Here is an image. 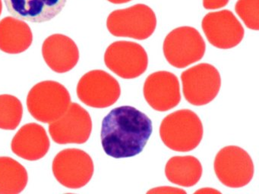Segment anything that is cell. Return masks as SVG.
<instances>
[{
    "label": "cell",
    "instance_id": "3",
    "mask_svg": "<svg viewBox=\"0 0 259 194\" xmlns=\"http://www.w3.org/2000/svg\"><path fill=\"white\" fill-rule=\"evenodd\" d=\"M70 104L69 90L54 80H45L34 85L27 97L28 112L34 119L45 124L60 118Z\"/></svg>",
    "mask_w": 259,
    "mask_h": 194
},
{
    "label": "cell",
    "instance_id": "14",
    "mask_svg": "<svg viewBox=\"0 0 259 194\" xmlns=\"http://www.w3.org/2000/svg\"><path fill=\"white\" fill-rule=\"evenodd\" d=\"M42 55L48 67L59 74L70 71L79 60V50L75 41L60 33L51 35L45 39Z\"/></svg>",
    "mask_w": 259,
    "mask_h": 194
},
{
    "label": "cell",
    "instance_id": "1",
    "mask_svg": "<svg viewBox=\"0 0 259 194\" xmlns=\"http://www.w3.org/2000/svg\"><path fill=\"white\" fill-rule=\"evenodd\" d=\"M152 131L148 115L133 106H120L103 119L101 144L106 154L115 159L133 157L142 153Z\"/></svg>",
    "mask_w": 259,
    "mask_h": 194
},
{
    "label": "cell",
    "instance_id": "5",
    "mask_svg": "<svg viewBox=\"0 0 259 194\" xmlns=\"http://www.w3.org/2000/svg\"><path fill=\"white\" fill-rule=\"evenodd\" d=\"M163 50L169 65L177 68H184L204 57L206 44L198 30L189 26H183L166 35Z\"/></svg>",
    "mask_w": 259,
    "mask_h": 194
},
{
    "label": "cell",
    "instance_id": "17",
    "mask_svg": "<svg viewBox=\"0 0 259 194\" xmlns=\"http://www.w3.org/2000/svg\"><path fill=\"white\" fill-rule=\"evenodd\" d=\"M33 42L31 27L22 20L6 17L0 21V50L7 54H20Z\"/></svg>",
    "mask_w": 259,
    "mask_h": 194
},
{
    "label": "cell",
    "instance_id": "22",
    "mask_svg": "<svg viewBox=\"0 0 259 194\" xmlns=\"http://www.w3.org/2000/svg\"><path fill=\"white\" fill-rule=\"evenodd\" d=\"M203 7L207 10H214L224 7L230 0H202Z\"/></svg>",
    "mask_w": 259,
    "mask_h": 194
},
{
    "label": "cell",
    "instance_id": "6",
    "mask_svg": "<svg viewBox=\"0 0 259 194\" xmlns=\"http://www.w3.org/2000/svg\"><path fill=\"white\" fill-rule=\"evenodd\" d=\"M52 170L60 184L69 189H80L92 178L95 166L86 152L71 148L62 150L55 156Z\"/></svg>",
    "mask_w": 259,
    "mask_h": 194
},
{
    "label": "cell",
    "instance_id": "24",
    "mask_svg": "<svg viewBox=\"0 0 259 194\" xmlns=\"http://www.w3.org/2000/svg\"><path fill=\"white\" fill-rule=\"evenodd\" d=\"M214 193V192H218L220 193L219 191L216 190V189H212V188H204V189H200V190L196 191L195 193Z\"/></svg>",
    "mask_w": 259,
    "mask_h": 194
},
{
    "label": "cell",
    "instance_id": "10",
    "mask_svg": "<svg viewBox=\"0 0 259 194\" xmlns=\"http://www.w3.org/2000/svg\"><path fill=\"white\" fill-rule=\"evenodd\" d=\"M77 95L86 106L104 109L113 106L121 95L118 80L103 70H93L82 76L77 85Z\"/></svg>",
    "mask_w": 259,
    "mask_h": 194
},
{
    "label": "cell",
    "instance_id": "20",
    "mask_svg": "<svg viewBox=\"0 0 259 194\" xmlns=\"http://www.w3.org/2000/svg\"><path fill=\"white\" fill-rule=\"evenodd\" d=\"M23 106L17 97L0 95V129L16 130L22 121Z\"/></svg>",
    "mask_w": 259,
    "mask_h": 194
},
{
    "label": "cell",
    "instance_id": "16",
    "mask_svg": "<svg viewBox=\"0 0 259 194\" xmlns=\"http://www.w3.org/2000/svg\"><path fill=\"white\" fill-rule=\"evenodd\" d=\"M15 18L33 23L51 21L63 10L67 0H4Z\"/></svg>",
    "mask_w": 259,
    "mask_h": 194
},
{
    "label": "cell",
    "instance_id": "9",
    "mask_svg": "<svg viewBox=\"0 0 259 194\" xmlns=\"http://www.w3.org/2000/svg\"><path fill=\"white\" fill-rule=\"evenodd\" d=\"M104 62L119 77L135 79L146 71L148 56L145 48L137 42L116 41L107 47Z\"/></svg>",
    "mask_w": 259,
    "mask_h": 194
},
{
    "label": "cell",
    "instance_id": "2",
    "mask_svg": "<svg viewBox=\"0 0 259 194\" xmlns=\"http://www.w3.org/2000/svg\"><path fill=\"white\" fill-rule=\"evenodd\" d=\"M204 128L198 115L189 109L176 111L165 117L160 136L166 147L177 152L195 150L203 138Z\"/></svg>",
    "mask_w": 259,
    "mask_h": 194
},
{
    "label": "cell",
    "instance_id": "26",
    "mask_svg": "<svg viewBox=\"0 0 259 194\" xmlns=\"http://www.w3.org/2000/svg\"><path fill=\"white\" fill-rule=\"evenodd\" d=\"M2 11H3V3H2V0H0V15H1V14H2Z\"/></svg>",
    "mask_w": 259,
    "mask_h": 194
},
{
    "label": "cell",
    "instance_id": "15",
    "mask_svg": "<svg viewBox=\"0 0 259 194\" xmlns=\"http://www.w3.org/2000/svg\"><path fill=\"white\" fill-rule=\"evenodd\" d=\"M51 142L46 130L37 123L22 126L11 142V149L16 156L28 161H37L46 156Z\"/></svg>",
    "mask_w": 259,
    "mask_h": 194
},
{
    "label": "cell",
    "instance_id": "21",
    "mask_svg": "<svg viewBox=\"0 0 259 194\" xmlns=\"http://www.w3.org/2000/svg\"><path fill=\"white\" fill-rule=\"evenodd\" d=\"M235 11L248 28L259 30V0H238Z\"/></svg>",
    "mask_w": 259,
    "mask_h": 194
},
{
    "label": "cell",
    "instance_id": "19",
    "mask_svg": "<svg viewBox=\"0 0 259 194\" xmlns=\"http://www.w3.org/2000/svg\"><path fill=\"white\" fill-rule=\"evenodd\" d=\"M26 168L13 158L0 157V194H18L28 184Z\"/></svg>",
    "mask_w": 259,
    "mask_h": 194
},
{
    "label": "cell",
    "instance_id": "23",
    "mask_svg": "<svg viewBox=\"0 0 259 194\" xmlns=\"http://www.w3.org/2000/svg\"><path fill=\"white\" fill-rule=\"evenodd\" d=\"M148 193H186V191L172 186H160L148 191Z\"/></svg>",
    "mask_w": 259,
    "mask_h": 194
},
{
    "label": "cell",
    "instance_id": "25",
    "mask_svg": "<svg viewBox=\"0 0 259 194\" xmlns=\"http://www.w3.org/2000/svg\"><path fill=\"white\" fill-rule=\"evenodd\" d=\"M110 3H113V4H124V3H128L132 0H107Z\"/></svg>",
    "mask_w": 259,
    "mask_h": 194
},
{
    "label": "cell",
    "instance_id": "12",
    "mask_svg": "<svg viewBox=\"0 0 259 194\" xmlns=\"http://www.w3.org/2000/svg\"><path fill=\"white\" fill-rule=\"evenodd\" d=\"M201 27L208 42L221 50L236 47L245 35L240 21L227 9L207 14L201 21Z\"/></svg>",
    "mask_w": 259,
    "mask_h": 194
},
{
    "label": "cell",
    "instance_id": "7",
    "mask_svg": "<svg viewBox=\"0 0 259 194\" xmlns=\"http://www.w3.org/2000/svg\"><path fill=\"white\" fill-rule=\"evenodd\" d=\"M183 92L186 101L193 106L208 104L216 98L221 87L218 70L208 63H201L181 74Z\"/></svg>",
    "mask_w": 259,
    "mask_h": 194
},
{
    "label": "cell",
    "instance_id": "13",
    "mask_svg": "<svg viewBox=\"0 0 259 194\" xmlns=\"http://www.w3.org/2000/svg\"><path fill=\"white\" fill-rule=\"evenodd\" d=\"M143 92L148 105L158 112L174 109L181 100L178 77L169 71H157L150 74L145 80Z\"/></svg>",
    "mask_w": 259,
    "mask_h": 194
},
{
    "label": "cell",
    "instance_id": "11",
    "mask_svg": "<svg viewBox=\"0 0 259 194\" xmlns=\"http://www.w3.org/2000/svg\"><path fill=\"white\" fill-rule=\"evenodd\" d=\"M92 121L90 114L76 103H71L66 112L49 125V132L58 144H83L90 138Z\"/></svg>",
    "mask_w": 259,
    "mask_h": 194
},
{
    "label": "cell",
    "instance_id": "4",
    "mask_svg": "<svg viewBox=\"0 0 259 194\" xmlns=\"http://www.w3.org/2000/svg\"><path fill=\"white\" fill-rule=\"evenodd\" d=\"M156 27L155 13L145 4H136L126 9L113 11L107 20L109 32L117 37L144 40L154 33Z\"/></svg>",
    "mask_w": 259,
    "mask_h": 194
},
{
    "label": "cell",
    "instance_id": "8",
    "mask_svg": "<svg viewBox=\"0 0 259 194\" xmlns=\"http://www.w3.org/2000/svg\"><path fill=\"white\" fill-rule=\"evenodd\" d=\"M213 167L218 180L230 188L246 186L254 176V163L251 156L236 146L221 149L215 157Z\"/></svg>",
    "mask_w": 259,
    "mask_h": 194
},
{
    "label": "cell",
    "instance_id": "18",
    "mask_svg": "<svg viewBox=\"0 0 259 194\" xmlns=\"http://www.w3.org/2000/svg\"><path fill=\"white\" fill-rule=\"evenodd\" d=\"M201 162L192 156H174L166 162L165 174L174 184L184 187L195 186L202 175Z\"/></svg>",
    "mask_w": 259,
    "mask_h": 194
}]
</instances>
